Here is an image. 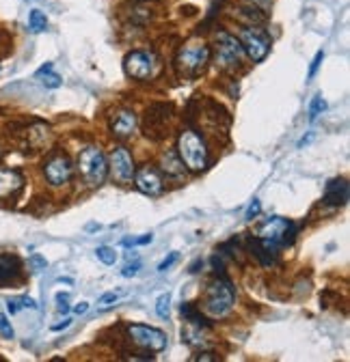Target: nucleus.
<instances>
[{
  "instance_id": "nucleus-12",
  "label": "nucleus",
  "mask_w": 350,
  "mask_h": 362,
  "mask_svg": "<svg viewBox=\"0 0 350 362\" xmlns=\"http://www.w3.org/2000/svg\"><path fill=\"white\" fill-rule=\"evenodd\" d=\"M171 106L167 104H154L151 108H147V117H145V134L154 136V139H160L165 134V123L169 119Z\"/></svg>"
},
{
  "instance_id": "nucleus-13",
  "label": "nucleus",
  "mask_w": 350,
  "mask_h": 362,
  "mask_svg": "<svg viewBox=\"0 0 350 362\" xmlns=\"http://www.w3.org/2000/svg\"><path fill=\"white\" fill-rule=\"evenodd\" d=\"M135 184L143 194H149V196H156L162 192V177L158 175L154 166H143L135 171Z\"/></svg>"
},
{
  "instance_id": "nucleus-6",
  "label": "nucleus",
  "mask_w": 350,
  "mask_h": 362,
  "mask_svg": "<svg viewBox=\"0 0 350 362\" xmlns=\"http://www.w3.org/2000/svg\"><path fill=\"white\" fill-rule=\"evenodd\" d=\"M238 41H240V45H243V52H247L255 63L264 61L266 54L271 52V39H268V35L261 33L255 26H245L243 31H240Z\"/></svg>"
},
{
  "instance_id": "nucleus-23",
  "label": "nucleus",
  "mask_w": 350,
  "mask_h": 362,
  "mask_svg": "<svg viewBox=\"0 0 350 362\" xmlns=\"http://www.w3.org/2000/svg\"><path fill=\"white\" fill-rule=\"evenodd\" d=\"M7 308H9V313L13 315V313H17L20 308H31V310H35L37 304H35L33 298H20V300H9Z\"/></svg>"
},
{
  "instance_id": "nucleus-7",
  "label": "nucleus",
  "mask_w": 350,
  "mask_h": 362,
  "mask_svg": "<svg viewBox=\"0 0 350 362\" xmlns=\"http://www.w3.org/2000/svg\"><path fill=\"white\" fill-rule=\"evenodd\" d=\"M240 58H243V45L240 41L227 33H221L218 35V45H216V65L221 67V70H236L240 65Z\"/></svg>"
},
{
  "instance_id": "nucleus-20",
  "label": "nucleus",
  "mask_w": 350,
  "mask_h": 362,
  "mask_svg": "<svg viewBox=\"0 0 350 362\" xmlns=\"http://www.w3.org/2000/svg\"><path fill=\"white\" fill-rule=\"evenodd\" d=\"M29 29H31L33 33L46 31V29H48V17H46V13L39 11V9H33V11L29 13Z\"/></svg>"
},
{
  "instance_id": "nucleus-2",
  "label": "nucleus",
  "mask_w": 350,
  "mask_h": 362,
  "mask_svg": "<svg viewBox=\"0 0 350 362\" xmlns=\"http://www.w3.org/2000/svg\"><path fill=\"white\" fill-rule=\"evenodd\" d=\"M180 160L186 168L199 173L208 166V147L195 129H184L178 139Z\"/></svg>"
},
{
  "instance_id": "nucleus-14",
  "label": "nucleus",
  "mask_w": 350,
  "mask_h": 362,
  "mask_svg": "<svg viewBox=\"0 0 350 362\" xmlns=\"http://www.w3.org/2000/svg\"><path fill=\"white\" fill-rule=\"evenodd\" d=\"M111 129H113L115 136H119V139H128V136H132L135 129H137V115L132 110L117 112V115L113 117V121H111Z\"/></svg>"
},
{
  "instance_id": "nucleus-11",
  "label": "nucleus",
  "mask_w": 350,
  "mask_h": 362,
  "mask_svg": "<svg viewBox=\"0 0 350 362\" xmlns=\"http://www.w3.org/2000/svg\"><path fill=\"white\" fill-rule=\"evenodd\" d=\"M43 173H46V179L52 186H63L72 179L74 166L68 155H54L46 162V166H43Z\"/></svg>"
},
{
  "instance_id": "nucleus-32",
  "label": "nucleus",
  "mask_w": 350,
  "mask_h": 362,
  "mask_svg": "<svg viewBox=\"0 0 350 362\" xmlns=\"http://www.w3.org/2000/svg\"><path fill=\"white\" fill-rule=\"evenodd\" d=\"M86 310H89V304H86V302H80V304L74 306V313H76V315H84Z\"/></svg>"
},
{
  "instance_id": "nucleus-22",
  "label": "nucleus",
  "mask_w": 350,
  "mask_h": 362,
  "mask_svg": "<svg viewBox=\"0 0 350 362\" xmlns=\"http://www.w3.org/2000/svg\"><path fill=\"white\" fill-rule=\"evenodd\" d=\"M156 313H158V317L167 320L169 313H171V293H162V296H158V300H156Z\"/></svg>"
},
{
  "instance_id": "nucleus-17",
  "label": "nucleus",
  "mask_w": 350,
  "mask_h": 362,
  "mask_svg": "<svg viewBox=\"0 0 350 362\" xmlns=\"http://www.w3.org/2000/svg\"><path fill=\"white\" fill-rule=\"evenodd\" d=\"M22 269V263L17 257H11V255H0V285L5 283H11L13 278H17Z\"/></svg>"
},
{
  "instance_id": "nucleus-34",
  "label": "nucleus",
  "mask_w": 350,
  "mask_h": 362,
  "mask_svg": "<svg viewBox=\"0 0 350 362\" xmlns=\"http://www.w3.org/2000/svg\"><path fill=\"white\" fill-rule=\"evenodd\" d=\"M68 326H70V320H65L63 324H59V326H54L52 330H63V328H68Z\"/></svg>"
},
{
  "instance_id": "nucleus-1",
  "label": "nucleus",
  "mask_w": 350,
  "mask_h": 362,
  "mask_svg": "<svg viewBox=\"0 0 350 362\" xmlns=\"http://www.w3.org/2000/svg\"><path fill=\"white\" fill-rule=\"evenodd\" d=\"M210 61V48L208 43L195 39L182 45L178 56H175V70H178L180 78H197Z\"/></svg>"
},
{
  "instance_id": "nucleus-21",
  "label": "nucleus",
  "mask_w": 350,
  "mask_h": 362,
  "mask_svg": "<svg viewBox=\"0 0 350 362\" xmlns=\"http://www.w3.org/2000/svg\"><path fill=\"white\" fill-rule=\"evenodd\" d=\"M96 257H98L104 265H115V261H117V253L113 251L111 246H100L98 251H96Z\"/></svg>"
},
{
  "instance_id": "nucleus-5",
  "label": "nucleus",
  "mask_w": 350,
  "mask_h": 362,
  "mask_svg": "<svg viewBox=\"0 0 350 362\" xmlns=\"http://www.w3.org/2000/svg\"><path fill=\"white\" fill-rule=\"evenodd\" d=\"M292 237H294V224L286 218H279V216L264 222V226H261L259 233H257L259 244L268 248L271 253H275L279 246L290 244Z\"/></svg>"
},
{
  "instance_id": "nucleus-15",
  "label": "nucleus",
  "mask_w": 350,
  "mask_h": 362,
  "mask_svg": "<svg viewBox=\"0 0 350 362\" xmlns=\"http://www.w3.org/2000/svg\"><path fill=\"white\" fill-rule=\"evenodd\" d=\"M348 200V184L346 179H333L326 184V192H324V203L331 207L344 205Z\"/></svg>"
},
{
  "instance_id": "nucleus-8",
  "label": "nucleus",
  "mask_w": 350,
  "mask_h": 362,
  "mask_svg": "<svg viewBox=\"0 0 350 362\" xmlns=\"http://www.w3.org/2000/svg\"><path fill=\"white\" fill-rule=\"evenodd\" d=\"M130 338L147 352H162L167 347V334L158 328L143 326V324H132L128 328Z\"/></svg>"
},
{
  "instance_id": "nucleus-9",
  "label": "nucleus",
  "mask_w": 350,
  "mask_h": 362,
  "mask_svg": "<svg viewBox=\"0 0 350 362\" xmlns=\"http://www.w3.org/2000/svg\"><path fill=\"white\" fill-rule=\"evenodd\" d=\"M156 65H158L156 56L151 52H145V50H137L132 54H128L125 63H123L125 74L135 80H149L156 72Z\"/></svg>"
},
{
  "instance_id": "nucleus-29",
  "label": "nucleus",
  "mask_w": 350,
  "mask_h": 362,
  "mask_svg": "<svg viewBox=\"0 0 350 362\" xmlns=\"http://www.w3.org/2000/svg\"><path fill=\"white\" fill-rule=\"evenodd\" d=\"M175 261H178V253H171V255H169V257H167V259H165L160 265H158V272H167V269H169V267H171Z\"/></svg>"
},
{
  "instance_id": "nucleus-28",
  "label": "nucleus",
  "mask_w": 350,
  "mask_h": 362,
  "mask_svg": "<svg viewBox=\"0 0 350 362\" xmlns=\"http://www.w3.org/2000/svg\"><path fill=\"white\" fill-rule=\"evenodd\" d=\"M139 267H141V261H135L132 265H125L121 274H123V276H137V274H139Z\"/></svg>"
},
{
  "instance_id": "nucleus-25",
  "label": "nucleus",
  "mask_w": 350,
  "mask_h": 362,
  "mask_svg": "<svg viewBox=\"0 0 350 362\" xmlns=\"http://www.w3.org/2000/svg\"><path fill=\"white\" fill-rule=\"evenodd\" d=\"M119 298H121V293H119V291H108V293H104V296L98 300V304H100V306H106V304L117 302Z\"/></svg>"
},
{
  "instance_id": "nucleus-3",
  "label": "nucleus",
  "mask_w": 350,
  "mask_h": 362,
  "mask_svg": "<svg viewBox=\"0 0 350 362\" xmlns=\"http://www.w3.org/2000/svg\"><path fill=\"white\" fill-rule=\"evenodd\" d=\"M236 300V291L234 285L227 278H216L214 283H210L208 291H206V298H204V310L218 320V317H225Z\"/></svg>"
},
{
  "instance_id": "nucleus-18",
  "label": "nucleus",
  "mask_w": 350,
  "mask_h": 362,
  "mask_svg": "<svg viewBox=\"0 0 350 362\" xmlns=\"http://www.w3.org/2000/svg\"><path fill=\"white\" fill-rule=\"evenodd\" d=\"M37 78H41V84L46 86V88H59L63 84V78L52 72V63L43 65L41 70L37 72Z\"/></svg>"
},
{
  "instance_id": "nucleus-31",
  "label": "nucleus",
  "mask_w": 350,
  "mask_h": 362,
  "mask_svg": "<svg viewBox=\"0 0 350 362\" xmlns=\"http://www.w3.org/2000/svg\"><path fill=\"white\" fill-rule=\"evenodd\" d=\"M199 360H218V358H216V354H210V352H206V354H197V356L190 358V362H199Z\"/></svg>"
},
{
  "instance_id": "nucleus-4",
  "label": "nucleus",
  "mask_w": 350,
  "mask_h": 362,
  "mask_svg": "<svg viewBox=\"0 0 350 362\" xmlns=\"http://www.w3.org/2000/svg\"><path fill=\"white\" fill-rule=\"evenodd\" d=\"M78 171L84 179V184H89L91 188L102 186L106 179V173H108V162H106V155L102 153V149L96 145L84 147L78 155Z\"/></svg>"
},
{
  "instance_id": "nucleus-19",
  "label": "nucleus",
  "mask_w": 350,
  "mask_h": 362,
  "mask_svg": "<svg viewBox=\"0 0 350 362\" xmlns=\"http://www.w3.org/2000/svg\"><path fill=\"white\" fill-rule=\"evenodd\" d=\"M162 168H165L169 175H180V173H184L182 160H180V157L175 155L173 151H167V153L162 155Z\"/></svg>"
},
{
  "instance_id": "nucleus-10",
  "label": "nucleus",
  "mask_w": 350,
  "mask_h": 362,
  "mask_svg": "<svg viewBox=\"0 0 350 362\" xmlns=\"http://www.w3.org/2000/svg\"><path fill=\"white\" fill-rule=\"evenodd\" d=\"M135 160L130 151L125 147H115L111 151V173H113V179L119 181V184H130V181L135 179Z\"/></svg>"
},
{
  "instance_id": "nucleus-16",
  "label": "nucleus",
  "mask_w": 350,
  "mask_h": 362,
  "mask_svg": "<svg viewBox=\"0 0 350 362\" xmlns=\"http://www.w3.org/2000/svg\"><path fill=\"white\" fill-rule=\"evenodd\" d=\"M22 184H24V177H22L17 171L11 168H0V198H7L11 194H15Z\"/></svg>"
},
{
  "instance_id": "nucleus-33",
  "label": "nucleus",
  "mask_w": 350,
  "mask_h": 362,
  "mask_svg": "<svg viewBox=\"0 0 350 362\" xmlns=\"http://www.w3.org/2000/svg\"><path fill=\"white\" fill-rule=\"evenodd\" d=\"M31 263H33V265H37V267H46V259H41V257H37V255L31 259Z\"/></svg>"
},
{
  "instance_id": "nucleus-26",
  "label": "nucleus",
  "mask_w": 350,
  "mask_h": 362,
  "mask_svg": "<svg viewBox=\"0 0 350 362\" xmlns=\"http://www.w3.org/2000/svg\"><path fill=\"white\" fill-rule=\"evenodd\" d=\"M326 108V102L322 100V97H316L314 102H312V108H310V115H312V119H316L320 112Z\"/></svg>"
},
{
  "instance_id": "nucleus-27",
  "label": "nucleus",
  "mask_w": 350,
  "mask_h": 362,
  "mask_svg": "<svg viewBox=\"0 0 350 362\" xmlns=\"http://www.w3.org/2000/svg\"><path fill=\"white\" fill-rule=\"evenodd\" d=\"M322 58H324V52H322V50H320V52H316V56H314V61H312V67H310V78H314V76H316V72H318V67H320Z\"/></svg>"
},
{
  "instance_id": "nucleus-24",
  "label": "nucleus",
  "mask_w": 350,
  "mask_h": 362,
  "mask_svg": "<svg viewBox=\"0 0 350 362\" xmlns=\"http://www.w3.org/2000/svg\"><path fill=\"white\" fill-rule=\"evenodd\" d=\"M0 336L3 338H13V328H11V322L5 313H0Z\"/></svg>"
},
{
  "instance_id": "nucleus-30",
  "label": "nucleus",
  "mask_w": 350,
  "mask_h": 362,
  "mask_svg": "<svg viewBox=\"0 0 350 362\" xmlns=\"http://www.w3.org/2000/svg\"><path fill=\"white\" fill-rule=\"evenodd\" d=\"M259 210H261L259 207V200H253L251 205H249V210H247V220H253L259 214Z\"/></svg>"
}]
</instances>
